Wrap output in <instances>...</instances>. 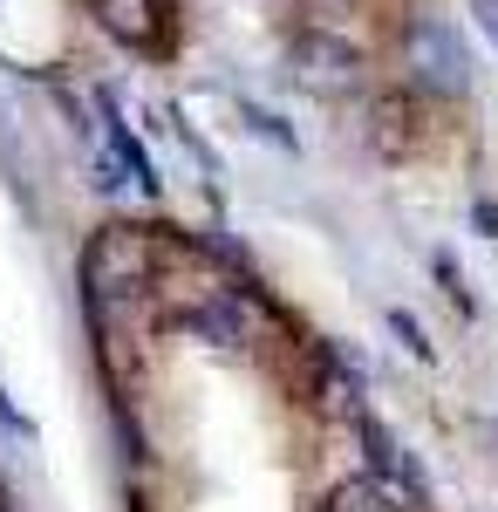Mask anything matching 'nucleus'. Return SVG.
Returning <instances> with one entry per match:
<instances>
[{
  "label": "nucleus",
  "mask_w": 498,
  "mask_h": 512,
  "mask_svg": "<svg viewBox=\"0 0 498 512\" xmlns=\"http://www.w3.org/2000/svg\"><path fill=\"white\" fill-rule=\"evenodd\" d=\"M164 260H171V239H157L151 226H130V219H110L96 226L89 246H82V294L103 321L144 308L164 280Z\"/></svg>",
  "instance_id": "1"
},
{
  "label": "nucleus",
  "mask_w": 498,
  "mask_h": 512,
  "mask_svg": "<svg viewBox=\"0 0 498 512\" xmlns=\"http://www.w3.org/2000/svg\"><path fill=\"white\" fill-rule=\"evenodd\" d=\"M471 226H478L485 239H498V205H492V198H478V205H471Z\"/></svg>",
  "instance_id": "10"
},
{
  "label": "nucleus",
  "mask_w": 498,
  "mask_h": 512,
  "mask_svg": "<svg viewBox=\"0 0 498 512\" xmlns=\"http://www.w3.org/2000/svg\"><path fill=\"white\" fill-rule=\"evenodd\" d=\"M287 69H294V82H301L307 96H321V103H342V96H355L362 89V48L342 35H301L294 41V55H287Z\"/></svg>",
  "instance_id": "3"
},
{
  "label": "nucleus",
  "mask_w": 498,
  "mask_h": 512,
  "mask_svg": "<svg viewBox=\"0 0 498 512\" xmlns=\"http://www.w3.org/2000/svg\"><path fill=\"white\" fill-rule=\"evenodd\" d=\"M321 512H410V499H403V485H389L383 472H355L321 499Z\"/></svg>",
  "instance_id": "6"
},
{
  "label": "nucleus",
  "mask_w": 498,
  "mask_h": 512,
  "mask_svg": "<svg viewBox=\"0 0 498 512\" xmlns=\"http://www.w3.org/2000/svg\"><path fill=\"white\" fill-rule=\"evenodd\" d=\"M471 14H478V28H485L492 48H498V0H471Z\"/></svg>",
  "instance_id": "12"
},
{
  "label": "nucleus",
  "mask_w": 498,
  "mask_h": 512,
  "mask_svg": "<svg viewBox=\"0 0 498 512\" xmlns=\"http://www.w3.org/2000/svg\"><path fill=\"white\" fill-rule=\"evenodd\" d=\"M403 76H410L417 96H464L471 89V55H464L458 28L437 21V14H417L403 28Z\"/></svg>",
  "instance_id": "2"
},
{
  "label": "nucleus",
  "mask_w": 498,
  "mask_h": 512,
  "mask_svg": "<svg viewBox=\"0 0 498 512\" xmlns=\"http://www.w3.org/2000/svg\"><path fill=\"white\" fill-rule=\"evenodd\" d=\"M437 280H444V294H451V301H458L464 315H471V294H464V274L451 267V260H437Z\"/></svg>",
  "instance_id": "9"
},
{
  "label": "nucleus",
  "mask_w": 498,
  "mask_h": 512,
  "mask_svg": "<svg viewBox=\"0 0 498 512\" xmlns=\"http://www.w3.org/2000/svg\"><path fill=\"white\" fill-rule=\"evenodd\" d=\"M369 144H376L383 158H410V151L423 144L417 96H376V110H369Z\"/></svg>",
  "instance_id": "5"
},
{
  "label": "nucleus",
  "mask_w": 498,
  "mask_h": 512,
  "mask_svg": "<svg viewBox=\"0 0 498 512\" xmlns=\"http://www.w3.org/2000/svg\"><path fill=\"white\" fill-rule=\"evenodd\" d=\"M389 328H396V335H403V349L417 355V362H430V355H437V349H430V342H423L417 315H403V308H389Z\"/></svg>",
  "instance_id": "8"
},
{
  "label": "nucleus",
  "mask_w": 498,
  "mask_h": 512,
  "mask_svg": "<svg viewBox=\"0 0 498 512\" xmlns=\"http://www.w3.org/2000/svg\"><path fill=\"white\" fill-rule=\"evenodd\" d=\"M0 424H7V431H14V437H35V424H28V417H21V410L7 403V390H0Z\"/></svg>",
  "instance_id": "11"
},
{
  "label": "nucleus",
  "mask_w": 498,
  "mask_h": 512,
  "mask_svg": "<svg viewBox=\"0 0 498 512\" xmlns=\"http://www.w3.org/2000/svg\"><path fill=\"white\" fill-rule=\"evenodd\" d=\"M103 137H110L116 164H123V171H130V178H137V185H157V178H151V158H144V151H137V137H130V130H123V117H116V110H103Z\"/></svg>",
  "instance_id": "7"
},
{
  "label": "nucleus",
  "mask_w": 498,
  "mask_h": 512,
  "mask_svg": "<svg viewBox=\"0 0 498 512\" xmlns=\"http://www.w3.org/2000/svg\"><path fill=\"white\" fill-rule=\"evenodd\" d=\"M96 28L130 48V55H157L171 41V21H164V0H96Z\"/></svg>",
  "instance_id": "4"
}]
</instances>
